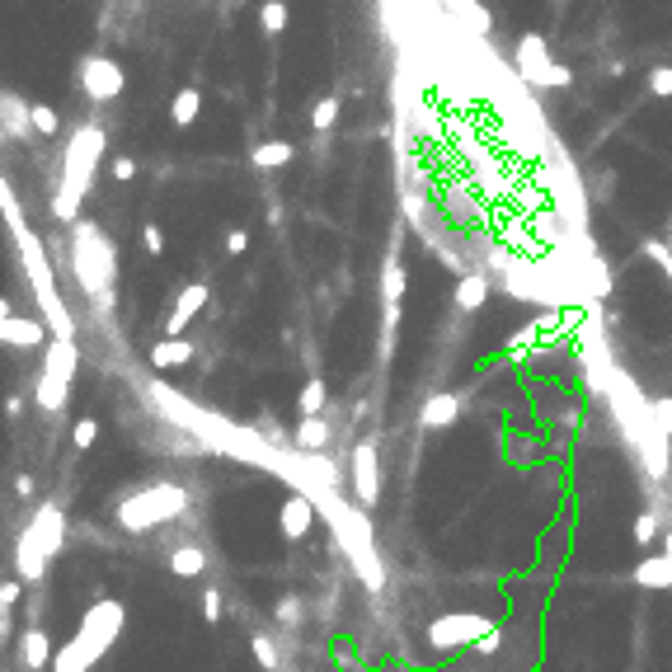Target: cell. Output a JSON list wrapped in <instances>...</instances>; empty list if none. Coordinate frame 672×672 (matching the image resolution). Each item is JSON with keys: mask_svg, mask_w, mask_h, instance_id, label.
<instances>
[{"mask_svg": "<svg viewBox=\"0 0 672 672\" xmlns=\"http://www.w3.org/2000/svg\"><path fill=\"white\" fill-rule=\"evenodd\" d=\"M123 620H127V612H123V602H113V597L85 606V616H80L76 635L67 639V644H57L52 672H90V668L113 649V639L123 635Z\"/></svg>", "mask_w": 672, "mask_h": 672, "instance_id": "cell-1", "label": "cell"}, {"mask_svg": "<svg viewBox=\"0 0 672 672\" xmlns=\"http://www.w3.org/2000/svg\"><path fill=\"white\" fill-rule=\"evenodd\" d=\"M104 127L100 123H85L76 127L71 141H67V160H61V184H57V198H52V217L57 221H80V203H85V188L94 184V170H100V156H104Z\"/></svg>", "mask_w": 672, "mask_h": 672, "instance_id": "cell-2", "label": "cell"}, {"mask_svg": "<svg viewBox=\"0 0 672 672\" xmlns=\"http://www.w3.org/2000/svg\"><path fill=\"white\" fill-rule=\"evenodd\" d=\"M61 546H67V513H61L57 503H38L34 517L24 522L20 532V546H14V569H20L24 583H38L47 564L61 555Z\"/></svg>", "mask_w": 672, "mask_h": 672, "instance_id": "cell-3", "label": "cell"}, {"mask_svg": "<svg viewBox=\"0 0 672 672\" xmlns=\"http://www.w3.org/2000/svg\"><path fill=\"white\" fill-rule=\"evenodd\" d=\"M188 513V489L174 484V480H160V484H141L132 494H123L113 517H118L123 532H151V527H165V522L184 517Z\"/></svg>", "mask_w": 672, "mask_h": 672, "instance_id": "cell-4", "label": "cell"}, {"mask_svg": "<svg viewBox=\"0 0 672 672\" xmlns=\"http://www.w3.org/2000/svg\"><path fill=\"white\" fill-rule=\"evenodd\" d=\"M71 268L85 287V297L108 301L113 297V277H118V259H113V244L94 221H71Z\"/></svg>", "mask_w": 672, "mask_h": 672, "instance_id": "cell-5", "label": "cell"}, {"mask_svg": "<svg viewBox=\"0 0 672 672\" xmlns=\"http://www.w3.org/2000/svg\"><path fill=\"white\" fill-rule=\"evenodd\" d=\"M14 244H20V254H24V273H28V283H34V297H38V310H43V324H47V330H52L57 339H76V320H71V310L61 306V297H57L52 264H47L38 236L24 226V231H14Z\"/></svg>", "mask_w": 672, "mask_h": 672, "instance_id": "cell-6", "label": "cell"}, {"mask_svg": "<svg viewBox=\"0 0 672 672\" xmlns=\"http://www.w3.org/2000/svg\"><path fill=\"white\" fill-rule=\"evenodd\" d=\"M76 363H80L76 339H52L47 343V357H43V372H38V409L43 414H61V409H67L71 381H76Z\"/></svg>", "mask_w": 672, "mask_h": 672, "instance_id": "cell-7", "label": "cell"}, {"mask_svg": "<svg viewBox=\"0 0 672 672\" xmlns=\"http://www.w3.org/2000/svg\"><path fill=\"white\" fill-rule=\"evenodd\" d=\"M499 626L480 612H442L433 626H428V649L433 653H456V649H470L480 644L484 635H494Z\"/></svg>", "mask_w": 672, "mask_h": 672, "instance_id": "cell-8", "label": "cell"}, {"mask_svg": "<svg viewBox=\"0 0 672 672\" xmlns=\"http://www.w3.org/2000/svg\"><path fill=\"white\" fill-rule=\"evenodd\" d=\"M123 85H127V76H123V67L113 57H100V52H90L85 61H80V90L90 94L94 104H108V100H118L123 94Z\"/></svg>", "mask_w": 672, "mask_h": 672, "instance_id": "cell-9", "label": "cell"}, {"mask_svg": "<svg viewBox=\"0 0 672 672\" xmlns=\"http://www.w3.org/2000/svg\"><path fill=\"white\" fill-rule=\"evenodd\" d=\"M353 494L363 508H376V499H381V466H376V447L372 442H357L353 447Z\"/></svg>", "mask_w": 672, "mask_h": 672, "instance_id": "cell-10", "label": "cell"}, {"mask_svg": "<svg viewBox=\"0 0 672 672\" xmlns=\"http://www.w3.org/2000/svg\"><path fill=\"white\" fill-rule=\"evenodd\" d=\"M517 71H522V80H527V85H546V90H550L555 61H550L546 43H540L536 34H527V38L517 43Z\"/></svg>", "mask_w": 672, "mask_h": 672, "instance_id": "cell-11", "label": "cell"}, {"mask_svg": "<svg viewBox=\"0 0 672 672\" xmlns=\"http://www.w3.org/2000/svg\"><path fill=\"white\" fill-rule=\"evenodd\" d=\"M207 297H212V292H207V283H188V287L174 297L170 316H165V334H170V339H179V334H184V330H188V320H193V316H198V310L207 306Z\"/></svg>", "mask_w": 672, "mask_h": 672, "instance_id": "cell-12", "label": "cell"}, {"mask_svg": "<svg viewBox=\"0 0 672 672\" xmlns=\"http://www.w3.org/2000/svg\"><path fill=\"white\" fill-rule=\"evenodd\" d=\"M310 522H316V494H292L283 503V513H277V532L287 540H301L310 532Z\"/></svg>", "mask_w": 672, "mask_h": 672, "instance_id": "cell-13", "label": "cell"}, {"mask_svg": "<svg viewBox=\"0 0 672 672\" xmlns=\"http://www.w3.org/2000/svg\"><path fill=\"white\" fill-rule=\"evenodd\" d=\"M0 339H5V348H20V353H28V348H38V343H47V324H38V320H14V310L10 316H0Z\"/></svg>", "mask_w": 672, "mask_h": 672, "instance_id": "cell-14", "label": "cell"}, {"mask_svg": "<svg viewBox=\"0 0 672 672\" xmlns=\"http://www.w3.org/2000/svg\"><path fill=\"white\" fill-rule=\"evenodd\" d=\"M456 419H461V396H456V390H437V396H428L419 409L423 428H452Z\"/></svg>", "mask_w": 672, "mask_h": 672, "instance_id": "cell-15", "label": "cell"}, {"mask_svg": "<svg viewBox=\"0 0 672 672\" xmlns=\"http://www.w3.org/2000/svg\"><path fill=\"white\" fill-rule=\"evenodd\" d=\"M20 659H24L28 672L52 668V639H47V630H38V626L24 630V639H20Z\"/></svg>", "mask_w": 672, "mask_h": 672, "instance_id": "cell-16", "label": "cell"}, {"mask_svg": "<svg viewBox=\"0 0 672 672\" xmlns=\"http://www.w3.org/2000/svg\"><path fill=\"white\" fill-rule=\"evenodd\" d=\"M0 108H5V137H28L34 132V104H24L14 90L0 94Z\"/></svg>", "mask_w": 672, "mask_h": 672, "instance_id": "cell-17", "label": "cell"}, {"mask_svg": "<svg viewBox=\"0 0 672 672\" xmlns=\"http://www.w3.org/2000/svg\"><path fill=\"white\" fill-rule=\"evenodd\" d=\"M630 579H635L639 588H672V555L663 550V555H649V560H639V564L630 569Z\"/></svg>", "mask_w": 672, "mask_h": 672, "instance_id": "cell-18", "label": "cell"}, {"mask_svg": "<svg viewBox=\"0 0 672 672\" xmlns=\"http://www.w3.org/2000/svg\"><path fill=\"white\" fill-rule=\"evenodd\" d=\"M151 363H156L160 372H165V367H184V363H193V343H188L184 334H179V339L165 334V339L151 348Z\"/></svg>", "mask_w": 672, "mask_h": 672, "instance_id": "cell-19", "label": "cell"}, {"mask_svg": "<svg viewBox=\"0 0 672 672\" xmlns=\"http://www.w3.org/2000/svg\"><path fill=\"white\" fill-rule=\"evenodd\" d=\"M484 301H489V277L461 273V283H456V310H480Z\"/></svg>", "mask_w": 672, "mask_h": 672, "instance_id": "cell-20", "label": "cell"}, {"mask_svg": "<svg viewBox=\"0 0 672 672\" xmlns=\"http://www.w3.org/2000/svg\"><path fill=\"white\" fill-rule=\"evenodd\" d=\"M292 442H297V452H324V442H330V423H324L320 414H306L297 423V433H292Z\"/></svg>", "mask_w": 672, "mask_h": 672, "instance_id": "cell-21", "label": "cell"}, {"mask_svg": "<svg viewBox=\"0 0 672 672\" xmlns=\"http://www.w3.org/2000/svg\"><path fill=\"white\" fill-rule=\"evenodd\" d=\"M170 569L179 579H198V573H207V550L203 546H179V550H170Z\"/></svg>", "mask_w": 672, "mask_h": 672, "instance_id": "cell-22", "label": "cell"}, {"mask_svg": "<svg viewBox=\"0 0 672 672\" xmlns=\"http://www.w3.org/2000/svg\"><path fill=\"white\" fill-rule=\"evenodd\" d=\"M400 301H404V264L400 254H390L381 268V306H400Z\"/></svg>", "mask_w": 672, "mask_h": 672, "instance_id": "cell-23", "label": "cell"}, {"mask_svg": "<svg viewBox=\"0 0 672 672\" xmlns=\"http://www.w3.org/2000/svg\"><path fill=\"white\" fill-rule=\"evenodd\" d=\"M198 108H203V90L198 85H184L174 94V104H170V118L174 127H193V118H198Z\"/></svg>", "mask_w": 672, "mask_h": 672, "instance_id": "cell-24", "label": "cell"}, {"mask_svg": "<svg viewBox=\"0 0 672 672\" xmlns=\"http://www.w3.org/2000/svg\"><path fill=\"white\" fill-rule=\"evenodd\" d=\"M250 160H254V170H283V165H292V141H259Z\"/></svg>", "mask_w": 672, "mask_h": 672, "instance_id": "cell-25", "label": "cell"}, {"mask_svg": "<svg viewBox=\"0 0 672 672\" xmlns=\"http://www.w3.org/2000/svg\"><path fill=\"white\" fill-rule=\"evenodd\" d=\"M334 123H339V94H324V100H316V108H310V127H316V132H330Z\"/></svg>", "mask_w": 672, "mask_h": 672, "instance_id": "cell-26", "label": "cell"}, {"mask_svg": "<svg viewBox=\"0 0 672 672\" xmlns=\"http://www.w3.org/2000/svg\"><path fill=\"white\" fill-rule=\"evenodd\" d=\"M324 400H330V390H324V381H320V376H316V381H306V386H301V400H297L301 419H306V414H320V409H324Z\"/></svg>", "mask_w": 672, "mask_h": 672, "instance_id": "cell-27", "label": "cell"}, {"mask_svg": "<svg viewBox=\"0 0 672 672\" xmlns=\"http://www.w3.org/2000/svg\"><path fill=\"white\" fill-rule=\"evenodd\" d=\"M259 24H264V34H283L287 28V5L283 0H264V5H259Z\"/></svg>", "mask_w": 672, "mask_h": 672, "instance_id": "cell-28", "label": "cell"}, {"mask_svg": "<svg viewBox=\"0 0 672 672\" xmlns=\"http://www.w3.org/2000/svg\"><path fill=\"white\" fill-rule=\"evenodd\" d=\"M0 207H5L10 231H24V212H20V203H14V184H10V179L0 184Z\"/></svg>", "mask_w": 672, "mask_h": 672, "instance_id": "cell-29", "label": "cell"}, {"mask_svg": "<svg viewBox=\"0 0 672 672\" xmlns=\"http://www.w3.org/2000/svg\"><path fill=\"white\" fill-rule=\"evenodd\" d=\"M71 442H76V452H90L94 442H100V419H80L76 433H71Z\"/></svg>", "mask_w": 672, "mask_h": 672, "instance_id": "cell-30", "label": "cell"}, {"mask_svg": "<svg viewBox=\"0 0 672 672\" xmlns=\"http://www.w3.org/2000/svg\"><path fill=\"white\" fill-rule=\"evenodd\" d=\"M254 659H259V668H268V672H277V663H283V659H277V644H273L268 635H254Z\"/></svg>", "mask_w": 672, "mask_h": 672, "instance_id": "cell-31", "label": "cell"}, {"mask_svg": "<svg viewBox=\"0 0 672 672\" xmlns=\"http://www.w3.org/2000/svg\"><path fill=\"white\" fill-rule=\"evenodd\" d=\"M659 513H639L635 517V540H639V546H649V540H659Z\"/></svg>", "mask_w": 672, "mask_h": 672, "instance_id": "cell-32", "label": "cell"}, {"mask_svg": "<svg viewBox=\"0 0 672 672\" xmlns=\"http://www.w3.org/2000/svg\"><path fill=\"white\" fill-rule=\"evenodd\" d=\"M644 254L672 277V244H668V240H644Z\"/></svg>", "mask_w": 672, "mask_h": 672, "instance_id": "cell-33", "label": "cell"}, {"mask_svg": "<svg viewBox=\"0 0 672 672\" xmlns=\"http://www.w3.org/2000/svg\"><path fill=\"white\" fill-rule=\"evenodd\" d=\"M649 94L672 100V67H653V71H649Z\"/></svg>", "mask_w": 672, "mask_h": 672, "instance_id": "cell-34", "label": "cell"}, {"mask_svg": "<svg viewBox=\"0 0 672 672\" xmlns=\"http://www.w3.org/2000/svg\"><path fill=\"white\" fill-rule=\"evenodd\" d=\"M34 132H43V137L57 132V113L47 108V104H34Z\"/></svg>", "mask_w": 672, "mask_h": 672, "instance_id": "cell-35", "label": "cell"}, {"mask_svg": "<svg viewBox=\"0 0 672 672\" xmlns=\"http://www.w3.org/2000/svg\"><path fill=\"white\" fill-rule=\"evenodd\" d=\"M141 244H146L151 254H165V231H160L156 221H146V226H141Z\"/></svg>", "mask_w": 672, "mask_h": 672, "instance_id": "cell-36", "label": "cell"}, {"mask_svg": "<svg viewBox=\"0 0 672 672\" xmlns=\"http://www.w3.org/2000/svg\"><path fill=\"white\" fill-rule=\"evenodd\" d=\"M203 616H207V626H217V620H221V593H217V588H207V593H203Z\"/></svg>", "mask_w": 672, "mask_h": 672, "instance_id": "cell-37", "label": "cell"}, {"mask_svg": "<svg viewBox=\"0 0 672 672\" xmlns=\"http://www.w3.org/2000/svg\"><path fill=\"white\" fill-rule=\"evenodd\" d=\"M20 588H24V579H5V583H0V612H14V602H20Z\"/></svg>", "mask_w": 672, "mask_h": 672, "instance_id": "cell-38", "label": "cell"}, {"mask_svg": "<svg viewBox=\"0 0 672 672\" xmlns=\"http://www.w3.org/2000/svg\"><path fill=\"white\" fill-rule=\"evenodd\" d=\"M277 620H283V626H297V620H301V602L297 597H283V602H277Z\"/></svg>", "mask_w": 672, "mask_h": 672, "instance_id": "cell-39", "label": "cell"}, {"mask_svg": "<svg viewBox=\"0 0 672 672\" xmlns=\"http://www.w3.org/2000/svg\"><path fill=\"white\" fill-rule=\"evenodd\" d=\"M113 179H118V184L137 179V160H132V156H118V160H113Z\"/></svg>", "mask_w": 672, "mask_h": 672, "instance_id": "cell-40", "label": "cell"}, {"mask_svg": "<svg viewBox=\"0 0 672 672\" xmlns=\"http://www.w3.org/2000/svg\"><path fill=\"white\" fill-rule=\"evenodd\" d=\"M250 250V231H231L226 236V254H244Z\"/></svg>", "mask_w": 672, "mask_h": 672, "instance_id": "cell-41", "label": "cell"}, {"mask_svg": "<svg viewBox=\"0 0 672 672\" xmlns=\"http://www.w3.org/2000/svg\"><path fill=\"white\" fill-rule=\"evenodd\" d=\"M569 80H573V71H569V67H560V61H555V71H550V90H564Z\"/></svg>", "mask_w": 672, "mask_h": 672, "instance_id": "cell-42", "label": "cell"}, {"mask_svg": "<svg viewBox=\"0 0 672 672\" xmlns=\"http://www.w3.org/2000/svg\"><path fill=\"white\" fill-rule=\"evenodd\" d=\"M14 494H20V499L34 494V475H20V480H14Z\"/></svg>", "mask_w": 672, "mask_h": 672, "instance_id": "cell-43", "label": "cell"}, {"mask_svg": "<svg viewBox=\"0 0 672 672\" xmlns=\"http://www.w3.org/2000/svg\"><path fill=\"white\" fill-rule=\"evenodd\" d=\"M475 649H480V653H494V649H499V630H494V635H484V639H480V644H475Z\"/></svg>", "mask_w": 672, "mask_h": 672, "instance_id": "cell-44", "label": "cell"}, {"mask_svg": "<svg viewBox=\"0 0 672 672\" xmlns=\"http://www.w3.org/2000/svg\"><path fill=\"white\" fill-rule=\"evenodd\" d=\"M20 409H24V400H20V396H10V400H5V414H10V419H20Z\"/></svg>", "mask_w": 672, "mask_h": 672, "instance_id": "cell-45", "label": "cell"}, {"mask_svg": "<svg viewBox=\"0 0 672 672\" xmlns=\"http://www.w3.org/2000/svg\"><path fill=\"white\" fill-rule=\"evenodd\" d=\"M663 550L672 555V532H663Z\"/></svg>", "mask_w": 672, "mask_h": 672, "instance_id": "cell-46", "label": "cell"}, {"mask_svg": "<svg viewBox=\"0 0 672 672\" xmlns=\"http://www.w3.org/2000/svg\"><path fill=\"white\" fill-rule=\"evenodd\" d=\"M668 244H672V240H668Z\"/></svg>", "mask_w": 672, "mask_h": 672, "instance_id": "cell-47", "label": "cell"}]
</instances>
